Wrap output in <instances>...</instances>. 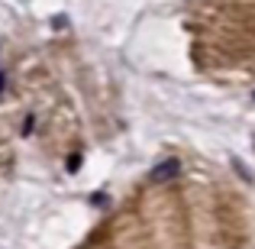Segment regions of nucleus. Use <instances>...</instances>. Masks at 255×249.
Masks as SVG:
<instances>
[{"label":"nucleus","mask_w":255,"mask_h":249,"mask_svg":"<svg viewBox=\"0 0 255 249\" xmlns=\"http://www.w3.org/2000/svg\"><path fill=\"white\" fill-rule=\"evenodd\" d=\"M78 168H81V159L71 156V159H68V172H78Z\"/></svg>","instance_id":"2"},{"label":"nucleus","mask_w":255,"mask_h":249,"mask_svg":"<svg viewBox=\"0 0 255 249\" xmlns=\"http://www.w3.org/2000/svg\"><path fill=\"white\" fill-rule=\"evenodd\" d=\"M3 84H6V75H3V71H0V94H3Z\"/></svg>","instance_id":"3"},{"label":"nucleus","mask_w":255,"mask_h":249,"mask_svg":"<svg viewBox=\"0 0 255 249\" xmlns=\"http://www.w3.org/2000/svg\"><path fill=\"white\" fill-rule=\"evenodd\" d=\"M178 175H181V162L178 159H165V162H158L149 172V178L152 181H171V178H178Z\"/></svg>","instance_id":"1"}]
</instances>
